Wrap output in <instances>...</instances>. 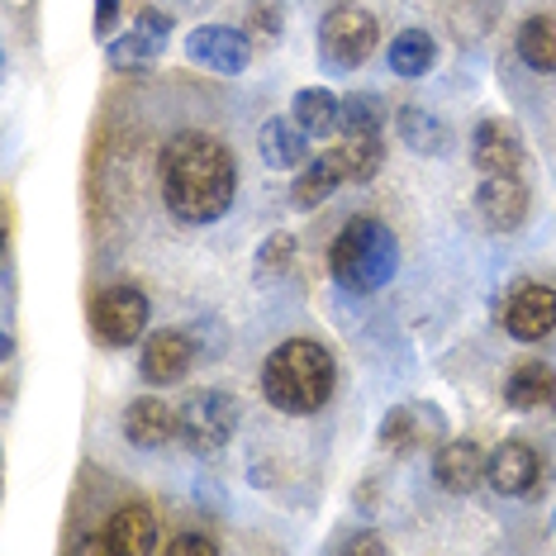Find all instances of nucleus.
<instances>
[{
    "label": "nucleus",
    "instance_id": "nucleus-21",
    "mask_svg": "<svg viewBox=\"0 0 556 556\" xmlns=\"http://www.w3.org/2000/svg\"><path fill=\"white\" fill-rule=\"evenodd\" d=\"M338 110H343V100L333 91H324V86H305V91H295V100H290V119L309 138L338 134Z\"/></svg>",
    "mask_w": 556,
    "mask_h": 556
},
{
    "label": "nucleus",
    "instance_id": "nucleus-20",
    "mask_svg": "<svg viewBox=\"0 0 556 556\" xmlns=\"http://www.w3.org/2000/svg\"><path fill=\"white\" fill-rule=\"evenodd\" d=\"M305 138L309 134L295 119H267L257 134V153L271 172H295V167H305V153H309Z\"/></svg>",
    "mask_w": 556,
    "mask_h": 556
},
{
    "label": "nucleus",
    "instance_id": "nucleus-25",
    "mask_svg": "<svg viewBox=\"0 0 556 556\" xmlns=\"http://www.w3.org/2000/svg\"><path fill=\"white\" fill-rule=\"evenodd\" d=\"M386 124V100L376 91H352L343 96V110H338V134L352 138H376Z\"/></svg>",
    "mask_w": 556,
    "mask_h": 556
},
{
    "label": "nucleus",
    "instance_id": "nucleus-30",
    "mask_svg": "<svg viewBox=\"0 0 556 556\" xmlns=\"http://www.w3.org/2000/svg\"><path fill=\"white\" fill-rule=\"evenodd\" d=\"M119 5H124V0H96V15H91L96 39H110V29L119 24Z\"/></svg>",
    "mask_w": 556,
    "mask_h": 556
},
{
    "label": "nucleus",
    "instance_id": "nucleus-1",
    "mask_svg": "<svg viewBox=\"0 0 556 556\" xmlns=\"http://www.w3.org/2000/svg\"><path fill=\"white\" fill-rule=\"evenodd\" d=\"M162 205L181 224H214L224 219L238 195V162L224 138L205 129L172 134L162 148Z\"/></svg>",
    "mask_w": 556,
    "mask_h": 556
},
{
    "label": "nucleus",
    "instance_id": "nucleus-29",
    "mask_svg": "<svg viewBox=\"0 0 556 556\" xmlns=\"http://www.w3.org/2000/svg\"><path fill=\"white\" fill-rule=\"evenodd\" d=\"M162 552H167V556H214V552H219V542L205 538V533H176Z\"/></svg>",
    "mask_w": 556,
    "mask_h": 556
},
{
    "label": "nucleus",
    "instance_id": "nucleus-13",
    "mask_svg": "<svg viewBox=\"0 0 556 556\" xmlns=\"http://www.w3.org/2000/svg\"><path fill=\"white\" fill-rule=\"evenodd\" d=\"M471 162L480 176L523 172V138H518L509 119H480L471 134Z\"/></svg>",
    "mask_w": 556,
    "mask_h": 556
},
{
    "label": "nucleus",
    "instance_id": "nucleus-28",
    "mask_svg": "<svg viewBox=\"0 0 556 556\" xmlns=\"http://www.w3.org/2000/svg\"><path fill=\"white\" fill-rule=\"evenodd\" d=\"M281 24H286L281 0H252V5H248V29L257 34L262 43H276V39H281Z\"/></svg>",
    "mask_w": 556,
    "mask_h": 556
},
{
    "label": "nucleus",
    "instance_id": "nucleus-3",
    "mask_svg": "<svg viewBox=\"0 0 556 556\" xmlns=\"http://www.w3.org/2000/svg\"><path fill=\"white\" fill-rule=\"evenodd\" d=\"M328 271L352 295L381 290L400 271V243L390 233V224L376 219V214H352L333 243H328Z\"/></svg>",
    "mask_w": 556,
    "mask_h": 556
},
{
    "label": "nucleus",
    "instance_id": "nucleus-8",
    "mask_svg": "<svg viewBox=\"0 0 556 556\" xmlns=\"http://www.w3.org/2000/svg\"><path fill=\"white\" fill-rule=\"evenodd\" d=\"M471 200H476L480 224H485L490 233H514L518 224L528 219V205H533L523 172H509V176H480Z\"/></svg>",
    "mask_w": 556,
    "mask_h": 556
},
{
    "label": "nucleus",
    "instance_id": "nucleus-5",
    "mask_svg": "<svg viewBox=\"0 0 556 556\" xmlns=\"http://www.w3.org/2000/svg\"><path fill=\"white\" fill-rule=\"evenodd\" d=\"M176 414H181V442L200 457L229 447V438L238 433V400L229 390H191L176 404Z\"/></svg>",
    "mask_w": 556,
    "mask_h": 556
},
{
    "label": "nucleus",
    "instance_id": "nucleus-9",
    "mask_svg": "<svg viewBox=\"0 0 556 556\" xmlns=\"http://www.w3.org/2000/svg\"><path fill=\"white\" fill-rule=\"evenodd\" d=\"M172 15L167 10H143V15L134 20V29L129 34H119L115 43H105V62L115 72H138V67H148V62H157L162 53H167V43H172Z\"/></svg>",
    "mask_w": 556,
    "mask_h": 556
},
{
    "label": "nucleus",
    "instance_id": "nucleus-17",
    "mask_svg": "<svg viewBox=\"0 0 556 556\" xmlns=\"http://www.w3.org/2000/svg\"><path fill=\"white\" fill-rule=\"evenodd\" d=\"M124 438H129L134 447H167L172 438H181V414L157 395H138L129 409H124Z\"/></svg>",
    "mask_w": 556,
    "mask_h": 556
},
{
    "label": "nucleus",
    "instance_id": "nucleus-11",
    "mask_svg": "<svg viewBox=\"0 0 556 556\" xmlns=\"http://www.w3.org/2000/svg\"><path fill=\"white\" fill-rule=\"evenodd\" d=\"M504 328L518 343H542L556 328V290L542 281H523L504 300Z\"/></svg>",
    "mask_w": 556,
    "mask_h": 556
},
{
    "label": "nucleus",
    "instance_id": "nucleus-6",
    "mask_svg": "<svg viewBox=\"0 0 556 556\" xmlns=\"http://www.w3.org/2000/svg\"><path fill=\"white\" fill-rule=\"evenodd\" d=\"M86 319L100 348H134L148 328V295L138 286H105L91 295Z\"/></svg>",
    "mask_w": 556,
    "mask_h": 556
},
{
    "label": "nucleus",
    "instance_id": "nucleus-10",
    "mask_svg": "<svg viewBox=\"0 0 556 556\" xmlns=\"http://www.w3.org/2000/svg\"><path fill=\"white\" fill-rule=\"evenodd\" d=\"M485 480H490V490L504 500H523V495H533L538 490V480H542V457H538V447H528L523 438H504L495 452H490V462H485Z\"/></svg>",
    "mask_w": 556,
    "mask_h": 556
},
{
    "label": "nucleus",
    "instance_id": "nucleus-12",
    "mask_svg": "<svg viewBox=\"0 0 556 556\" xmlns=\"http://www.w3.org/2000/svg\"><path fill=\"white\" fill-rule=\"evenodd\" d=\"M86 552H115V556H153L157 552V518L148 504H124L110 514L105 533L86 542Z\"/></svg>",
    "mask_w": 556,
    "mask_h": 556
},
{
    "label": "nucleus",
    "instance_id": "nucleus-31",
    "mask_svg": "<svg viewBox=\"0 0 556 556\" xmlns=\"http://www.w3.org/2000/svg\"><path fill=\"white\" fill-rule=\"evenodd\" d=\"M348 552H386V538L381 533H362L348 542Z\"/></svg>",
    "mask_w": 556,
    "mask_h": 556
},
{
    "label": "nucleus",
    "instance_id": "nucleus-15",
    "mask_svg": "<svg viewBox=\"0 0 556 556\" xmlns=\"http://www.w3.org/2000/svg\"><path fill=\"white\" fill-rule=\"evenodd\" d=\"M191 362H195V338L181 333V328H157V333H148L138 371H143V381H153V386H172L191 371Z\"/></svg>",
    "mask_w": 556,
    "mask_h": 556
},
{
    "label": "nucleus",
    "instance_id": "nucleus-27",
    "mask_svg": "<svg viewBox=\"0 0 556 556\" xmlns=\"http://www.w3.org/2000/svg\"><path fill=\"white\" fill-rule=\"evenodd\" d=\"M290 262H295V238H290V233H271L267 243L257 248V262H252V281H271V276H281Z\"/></svg>",
    "mask_w": 556,
    "mask_h": 556
},
{
    "label": "nucleus",
    "instance_id": "nucleus-2",
    "mask_svg": "<svg viewBox=\"0 0 556 556\" xmlns=\"http://www.w3.org/2000/svg\"><path fill=\"white\" fill-rule=\"evenodd\" d=\"M262 395H267L271 409L290 414V419L319 414L328 395H333V357H328V348L314 343V338H286L262 362Z\"/></svg>",
    "mask_w": 556,
    "mask_h": 556
},
{
    "label": "nucleus",
    "instance_id": "nucleus-24",
    "mask_svg": "<svg viewBox=\"0 0 556 556\" xmlns=\"http://www.w3.org/2000/svg\"><path fill=\"white\" fill-rule=\"evenodd\" d=\"M518 58L533 72H556V15H533L518 24Z\"/></svg>",
    "mask_w": 556,
    "mask_h": 556
},
{
    "label": "nucleus",
    "instance_id": "nucleus-18",
    "mask_svg": "<svg viewBox=\"0 0 556 556\" xmlns=\"http://www.w3.org/2000/svg\"><path fill=\"white\" fill-rule=\"evenodd\" d=\"M348 181H352V176H348L343 153H338V148H328V153L309 157L305 167H300L295 186H290V205H295V210H319L324 200L333 195L338 186H348Z\"/></svg>",
    "mask_w": 556,
    "mask_h": 556
},
{
    "label": "nucleus",
    "instance_id": "nucleus-14",
    "mask_svg": "<svg viewBox=\"0 0 556 556\" xmlns=\"http://www.w3.org/2000/svg\"><path fill=\"white\" fill-rule=\"evenodd\" d=\"M485 452H480L476 438H442L433 452V480L447 495H471V490L485 480Z\"/></svg>",
    "mask_w": 556,
    "mask_h": 556
},
{
    "label": "nucleus",
    "instance_id": "nucleus-16",
    "mask_svg": "<svg viewBox=\"0 0 556 556\" xmlns=\"http://www.w3.org/2000/svg\"><path fill=\"white\" fill-rule=\"evenodd\" d=\"M381 442H386V452H395V457L419 452V447H438L442 442L438 409L433 404H395L381 424Z\"/></svg>",
    "mask_w": 556,
    "mask_h": 556
},
{
    "label": "nucleus",
    "instance_id": "nucleus-23",
    "mask_svg": "<svg viewBox=\"0 0 556 556\" xmlns=\"http://www.w3.org/2000/svg\"><path fill=\"white\" fill-rule=\"evenodd\" d=\"M390 72L395 77H428V72L438 67V43H433V34L428 29H404L395 43H390Z\"/></svg>",
    "mask_w": 556,
    "mask_h": 556
},
{
    "label": "nucleus",
    "instance_id": "nucleus-4",
    "mask_svg": "<svg viewBox=\"0 0 556 556\" xmlns=\"http://www.w3.org/2000/svg\"><path fill=\"white\" fill-rule=\"evenodd\" d=\"M376 39H381V29H376V15H371V10H362V5H352V0L333 5L319 20V58L333 72L362 67V62L376 53Z\"/></svg>",
    "mask_w": 556,
    "mask_h": 556
},
{
    "label": "nucleus",
    "instance_id": "nucleus-19",
    "mask_svg": "<svg viewBox=\"0 0 556 556\" xmlns=\"http://www.w3.org/2000/svg\"><path fill=\"white\" fill-rule=\"evenodd\" d=\"M504 404L518 414L556 409V371L547 362H518L504 381Z\"/></svg>",
    "mask_w": 556,
    "mask_h": 556
},
{
    "label": "nucleus",
    "instance_id": "nucleus-7",
    "mask_svg": "<svg viewBox=\"0 0 556 556\" xmlns=\"http://www.w3.org/2000/svg\"><path fill=\"white\" fill-rule=\"evenodd\" d=\"M186 58L214 77H243L252 62V43L243 29H229V24H200L186 34Z\"/></svg>",
    "mask_w": 556,
    "mask_h": 556
},
{
    "label": "nucleus",
    "instance_id": "nucleus-26",
    "mask_svg": "<svg viewBox=\"0 0 556 556\" xmlns=\"http://www.w3.org/2000/svg\"><path fill=\"white\" fill-rule=\"evenodd\" d=\"M338 153H343L352 181H366V176L381 172V162H386V143H381V134H376V138H352V134H343Z\"/></svg>",
    "mask_w": 556,
    "mask_h": 556
},
{
    "label": "nucleus",
    "instance_id": "nucleus-22",
    "mask_svg": "<svg viewBox=\"0 0 556 556\" xmlns=\"http://www.w3.org/2000/svg\"><path fill=\"white\" fill-rule=\"evenodd\" d=\"M395 129H400V138L414 148V153H424V157L447 153V124H442L433 110H424V105H400Z\"/></svg>",
    "mask_w": 556,
    "mask_h": 556
}]
</instances>
